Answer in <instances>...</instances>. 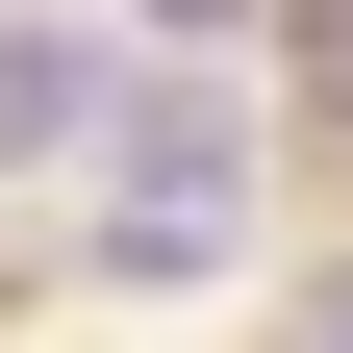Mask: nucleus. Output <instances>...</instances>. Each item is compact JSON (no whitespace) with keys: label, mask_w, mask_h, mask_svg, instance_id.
<instances>
[{"label":"nucleus","mask_w":353,"mask_h":353,"mask_svg":"<svg viewBox=\"0 0 353 353\" xmlns=\"http://www.w3.org/2000/svg\"><path fill=\"white\" fill-rule=\"evenodd\" d=\"M101 303H202L228 278V228H252V101L228 76H126V126H101Z\"/></svg>","instance_id":"f257e3e1"},{"label":"nucleus","mask_w":353,"mask_h":353,"mask_svg":"<svg viewBox=\"0 0 353 353\" xmlns=\"http://www.w3.org/2000/svg\"><path fill=\"white\" fill-rule=\"evenodd\" d=\"M101 126H126V51L101 26H0V176H76Z\"/></svg>","instance_id":"f03ea898"},{"label":"nucleus","mask_w":353,"mask_h":353,"mask_svg":"<svg viewBox=\"0 0 353 353\" xmlns=\"http://www.w3.org/2000/svg\"><path fill=\"white\" fill-rule=\"evenodd\" d=\"M303 353H353V278H328V303H303Z\"/></svg>","instance_id":"7ed1b4c3"}]
</instances>
